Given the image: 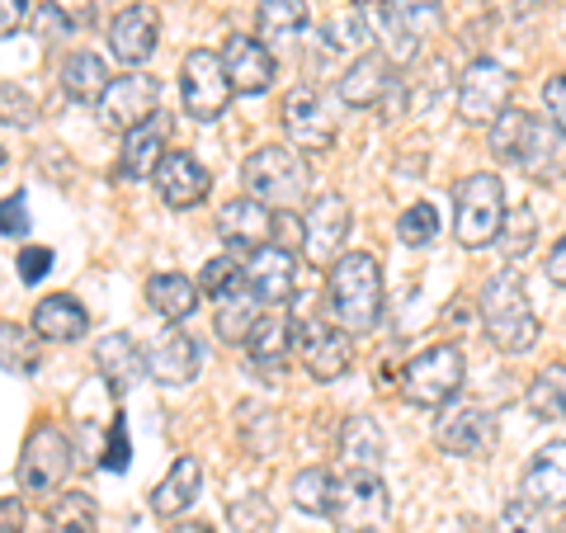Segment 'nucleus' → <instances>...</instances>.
I'll list each match as a JSON object with an SVG mask.
<instances>
[{
	"instance_id": "nucleus-1",
	"label": "nucleus",
	"mask_w": 566,
	"mask_h": 533,
	"mask_svg": "<svg viewBox=\"0 0 566 533\" xmlns=\"http://www.w3.org/2000/svg\"><path fill=\"white\" fill-rule=\"evenodd\" d=\"M331 316L345 331H374L382 316V270L368 251H349L331 264L326 274Z\"/></svg>"
},
{
	"instance_id": "nucleus-2",
	"label": "nucleus",
	"mask_w": 566,
	"mask_h": 533,
	"mask_svg": "<svg viewBox=\"0 0 566 533\" xmlns=\"http://www.w3.org/2000/svg\"><path fill=\"white\" fill-rule=\"evenodd\" d=\"M482 326L491 335L495 349L505 354H528L538 345V316H534V302H528L524 283L515 270H501L486 293H482Z\"/></svg>"
},
{
	"instance_id": "nucleus-3",
	"label": "nucleus",
	"mask_w": 566,
	"mask_h": 533,
	"mask_svg": "<svg viewBox=\"0 0 566 533\" xmlns=\"http://www.w3.org/2000/svg\"><path fill=\"white\" fill-rule=\"evenodd\" d=\"M453 232L468 251H482V245L501 241V232H505V185H501V175L476 170V175H463V180L453 185Z\"/></svg>"
},
{
	"instance_id": "nucleus-4",
	"label": "nucleus",
	"mask_w": 566,
	"mask_h": 533,
	"mask_svg": "<svg viewBox=\"0 0 566 533\" xmlns=\"http://www.w3.org/2000/svg\"><path fill=\"white\" fill-rule=\"evenodd\" d=\"M463 383H468V359L458 345H430L401 368V397L411 406H424V411L449 406L463 393Z\"/></svg>"
},
{
	"instance_id": "nucleus-5",
	"label": "nucleus",
	"mask_w": 566,
	"mask_h": 533,
	"mask_svg": "<svg viewBox=\"0 0 566 533\" xmlns=\"http://www.w3.org/2000/svg\"><path fill=\"white\" fill-rule=\"evenodd\" d=\"M241 185L260 203L289 208V203H297L307 194V161L293 147H260V151L245 156Z\"/></svg>"
},
{
	"instance_id": "nucleus-6",
	"label": "nucleus",
	"mask_w": 566,
	"mask_h": 533,
	"mask_svg": "<svg viewBox=\"0 0 566 533\" xmlns=\"http://www.w3.org/2000/svg\"><path fill=\"white\" fill-rule=\"evenodd\" d=\"M180 95H185V114L189 118L212 123V118L227 114L237 85H232V76H227V62L218 58V52L193 48L185 58V71H180Z\"/></svg>"
},
{
	"instance_id": "nucleus-7",
	"label": "nucleus",
	"mask_w": 566,
	"mask_h": 533,
	"mask_svg": "<svg viewBox=\"0 0 566 533\" xmlns=\"http://www.w3.org/2000/svg\"><path fill=\"white\" fill-rule=\"evenodd\" d=\"M510 95H515V76L501 62L476 58L458 81V118L472 123V128H491L510 109Z\"/></svg>"
},
{
	"instance_id": "nucleus-8",
	"label": "nucleus",
	"mask_w": 566,
	"mask_h": 533,
	"mask_svg": "<svg viewBox=\"0 0 566 533\" xmlns=\"http://www.w3.org/2000/svg\"><path fill=\"white\" fill-rule=\"evenodd\" d=\"M71 472V439L52 420H39L20 449V487L33 495H48L66 482Z\"/></svg>"
},
{
	"instance_id": "nucleus-9",
	"label": "nucleus",
	"mask_w": 566,
	"mask_h": 533,
	"mask_svg": "<svg viewBox=\"0 0 566 533\" xmlns=\"http://www.w3.org/2000/svg\"><path fill=\"white\" fill-rule=\"evenodd\" d=\"M387 514H392V501H387V487L378 472H349L335 482V501H331V520L345 533H368L378 529Z\"/></svg>"
},
{
	"instance_id": "nucleus-10",
	"label": "nucleus",
	"mask_w": 566,
	"mask_h": 533,
	"mask_svg": "<svg viewBox=\"0 0 566 533\" xmlns=\"http://www.w3.org/2000/svg\"><path fill=\"white\" fill-rule=\"evenodd\" d=\"M156 104H161V85L147 71H128V76H114L109 91L99 100V118L104 128H118V133H137L156 118Z\"/></svg>"
},
{
	"instance_id": "nucleus-11",
	"label": "nucleus",
	"mask_w": 566,
	"mask_h": 533,
	"mask_svg": "<svg viewBox=\"0 0 566 533\" xmlns=\"http://www.w3.org/2000/svg\"><path fill=\"white\" fill-rule=\"evenodd\" d=\"M349 237V203L340 194H316L303 212V255L312 264H335Z\"/></svg>"
},
{
	"instance_id": "nucleus-12",
	"label": "nucleus",
	"mask_w": 566,
	"mask_h": 533,
	"mask_svg": "<svg viewBox=\"0 0 566 533\" xmlns=\"http://www.w3.org/2000/svg\"><path fill=\"white\" fill-rule=\"evenodd\" d=\"M297 354H303V364L316 383H335L345 378L349 364H354V345L345 326H331V322H297Z\"/></svg>"
},
{
	"instance_id": "nucleus-13",
	"label": "nucleus",
	"mask_w": 566,
	"mask_h": 533,
	"mask_svg": "<svg viewBox=\"0 0 566 533\" xmlns=\"http://www.w3.org/2000/svg\"><path fill=\"white\" fill-rule=\"evenodd\" d=\"M378 10H382V29H387V39H392L397 62H411L420 39H430V33L444 24L439 0H378Z\"/></svg>"
},
{
	"instance_id": "nucleus-14",
	"label": "nucleus",
	"mask_w": 566,
	"mask_h": 533,
	"mask_svg": "<svg viewBox=\"0 0 566 533\" xmlns=\"http://www.w3.org/2000/svg\"><path fill=\"white\" fill-rule=\"evenodd\" d=\"M515 166L538 185H557L566 175V133L557 123H543V118H528L524 133H520V147H515Z\"/></svg>"
},
{
	"instance_id": "nucleus-15",
	"label": "nucleus",
	"mask_w": 566,
	"mask_h": 533,
	"mask_svg": "<svg viewBox=\"0 0 566 533\" xmlns=\"http://www.w3.org/2000/svg\"><path fill=\"white\" fill-rule=\"evenodd\" d=\"M218 237L227 245H237V251H264L270 245V237H279V218L270 212V203L251 199V194H241V199L222 203L218 212Z\"/></svg>"
},
{
	"instance_id": "nucleus-16",
	"label": "nucleus",
	"mask_w": 566,
	"mask_h": 533,
	"mask_svg": "<svg viewBox=\"0 0 566 533\" xmlns=\"http://www.w3.org/2000/svg\"><path fill=\"white\" fill-rule=\"evenodd\" d=\"M161 43V14H156L147 0H137V6L118 10V20L109 24V52L123 62V66H142Z\"/></svg>"
},
{
	"instance_id": "nucleus-17",
	"label": "nucleus",
	"mask_w": 566,
	"mask_h": 533,
	"mask_svg": "<svg viewBox=\"0 0 566 533\" xmlns=\"http://www.w3.org/2000/svg\"><path fill=\"white\" fill-rule=\"evenodd\" d=\"M199 364H203V349L185 331H161L147 345V373H151V383H161V387H189L199 378Z\"/></svg>"
},
{
	"instance_id": "nucleus-18",
	"label": "nucleus",
	"mask_w": 566,
	"mask_h": 533,
	"mask_svg": "<svg viewBox=\"0 0 566 533\" xmlns=\"http://www.w3.org/2000/svg\"><path fill=\"white\" fill-rule=\"evenodd\" d=\"M283 133H289V142L297 151H326L335 142V128H331L322 95L307 91V85H297V91L283 100Z\"/></svg>"
},
{
	"instance_id": "nucleus-19",
	"label": "nucleus",
	"mask_w": 566,
	"mask_h": 533,
	"mask_svg": "<svg viewBox=\"0 0 566 533\" xmlns=\"http://www.w3.org/2000/svg\"><path fill=\"white\" fill-rule=\"evenodd\" d=\"M156 189H161L166 208H193L208 199L212 175L203 170V161L193 151H166L161 170H156Z\"/></svg>"
},
{
	"instance_id": "nucleus-20",
	"label": "nucleus",
	"mask_w": 566,
	"mask_h": 533,
	"mask_svg": "<svg viewBox=\"0 0 566 533\" xmlns=\"http://www.w3.org/2000/svg\"><path fill=\"white\" fill-rule=\"evenodd\" d=\"M222 62H227V76H232V85L241 95H264L274 85V52L260 39H245V33L227 39Z\"/></svg>"
},
{
	"instance_id": "nucleus-21",
	"label": "nucleus",
	"mask_w": 566,
	"mask_h": 533,
	"mask_svg": "<svg viewBox=\"0 0 566 533\" xmlns=\"http://www.w3.org/2000/svg\"><path fill=\"white\" fill-rule=\"evenodd\" d=\"M491 435H495V425L482 406H453V411L434 425V443L444 453H458V458L491 449Z\"/></svg>"
},
{
	"instance_id": "nucleus-22",
	"label": "nucleus",
	"mask_w": 566,
	"mask_h": 533,
	"mask_svg": "<svg viewBox=\"0 0 566 533\" xmlns=\"http://www.w3.org/2000/svg\"><path fill=\"white\" fill-rule=\"evenodd\" d=\"M293 251L289 245H264V251L251 255V264H245V283H251V293L260 302H270V307H279V302L293 297Z\"/></svg>"
},
{
	"instance_id": "nucleus-23",
	"label": "nucleus",
	"mask_w": 566,
	"mask_h": 533,
	"mask_svg": "<svg viewBox=\"0 0 566 533\" xmlns=\"http://www.w3.org/2000/svg\"><path fill=\"white\" fill-rule=\"evenodd\" d=\"M95 368H99V378L109 383V393H128L142 373H147V354L133 345V335L114 331L95 345Z\"/></svg>"
},
{
	"instance_id": "nucleus-24",
	"label": "nucleus",
	"mask_w": 566,
	"mask_h": 533,
	"mask_svg": "<svg viewBox=\"0 0 566 533\" xmlns=\"http://www.w3.org/2000/svg\"><path fill=\"white\" fill-rule=\"evenodd\" d=\"M524 501L534 505H566V439L534 453L524 472Z\"/></svg>"
},
{
	"instance_id": "nucleus-25",
	"label": "nucleus",
	"mask_w": 566,
	"mask_h": 533,
	"mask_svg": "<svg viewBox=\"0 0 566 533\" xmlns=\"http://www.w3.org/2000/svg\"><path fill=\"white\" fill-rule=\"evenodd\" d=\"M33 331H39L43 341H52V345H71V341H81V335L91 331V316H85V307L71 293H52V297H43L39 307H33Z\"/></svg>"
},
{
	"instance_id": "nucleus-26",
	"label": "nucleus",
	"mask_w": 566,
	"mask_h": 533,
	"mask_svg": "<svg viewBox=\"0 0 566 533\" xmlns=\"http://www.w3.org/2000/svg\"><path fill=\"white\" fill-rule=\"evenodd\" d=\"M387 95H392V66H387V58L364 52V58L345 71L340 100L349 104V109H374V104L387 100Z\"/></svg>"
},
{
	"instance_id": "nucleus-27",
	"label": "nucleus",
	"mask_w": 566,
	"mask_h": 533,
	"mask_svg": "<svg viewBox=\"0 0 566 533\" xmlns=\"http://www.w3.org/2000/svg\"><path fill=\"white\" fill-rule=\"evenodd\" d=\"M199 491H203V463L199 458H175L166 482L151 491V510L175 520V514H185L193 501H199Z\"/></svg>"
},
{
	"instance_id": "nucleus-28",
	"label": "nucleus",
	"mask_w": 566,
	"mask_h": 533,
	"mask_svg": "<svg viewBox=\"0 0 566 533\" xmlns=\"http://www.w3.org/2000/svg\"><path fill=\"white\" fill-rule=\"evenodd\" d=\"M255 29H260V43H264V48L293 43L297 33L307 29V6H303V0H260Z\"/></svg>"
},
{
	"instance_id": "nucleus-29",
	"label": "nucleus",
	"mask_w": 566,
	"mask_h": 533,
	"mask_svg": "<svg viewBox=\"0 0 566 533\" xmlns=\"http://www.w3.org/2000/svg\"><path fill=\"white\" fill-rule=\"evenodd\" d=\"M199 283L193 279H185V274H175V270H166V274H151V283H147V302H151V312H161L166 322H185V316L199 307Z\"/></svg>"
},
{
	"instance_id": "nucleus-30",
	"label": "nucleus",
	"mask_w": 566,
	"mask_h": 533,
	"mask_svg": "<svg viewBox=\"0 0 566 533\" xmlns=\"http://www.w3.org/2000/svg\"><path fill=\"white\" fill-rule=\"evenodd\" d=\"M340 458L349 463V472H378V463H382V430H378V420L349 416L345 430H340Z\"/></svg>"
},
{
	"instance_id": "nucleus-31",
	"label": "nucleus",
	"mask_w": 566,
	"mask_h": 533,
	"mask_svg": "<svg viewBox=\"0 0 566 533\" xmlns=\"http://www.w3.org/2000/svg\"><path fill=\"white\" fill-rule=\"evenodd\" d=\"M109 71H104V58L99 52H76V58H66L62 66V91L81 104H99L104 91H109Z\"/></svg>"
},
{
	"instance_id": "nucleus-32",
	"label": "nucleus",
	"mask_w": 566,
	"mask_h": 533,
	"mask_svg": "<svg viewBox=\"0 0 566 533\" xmlns=\"http://www.w3.org/2000/svg\"><path fill=\"white\" fill-rule=\"evenodd\" d=\"M161 161H166V133L156 123L128 133V142H123V175L128 180H156Z\"/></svg>"
},
{
	"instance_id": "nucleus-33",
	"label": "nucleus",
	"mask_w": 566,
	"mask_h": 533,
	"mask_svg": "<svg viewBox=\"0 0 566 533\" xmlns=\"http://www.w3.org/2000/svg\"><path fill=\"white\" fill-rule=\"evenodd\" d=\"M289 345H297V326H289L283 316H270V322H260L255 335L245 341V354H251L260 368H289Z\"/></svg>"
},
{
	"instance_id": "nucleus-34",
	"label": "nucleus",
	"mask_w": 566,
	"mask_h": 533,
	"mask_svg": "<svg viewBox=\"0 0 566 533\" xmlns=\"http://www.w3.org/2000/svg\"><path fill=\"white\" fill-rule=\"evenodd\" d=\"M255 293L245 289V293H237V297H227V302H218V335L227 345H245L255 335V326H260V312H255Z\"/></svg>"
},
{
	"instance_id": "nucleus-35",
	"label": "nucleus",
	"mask_w": 566,
	"mask_h": 533,
	"mask_svg": "<svg viewBox=\"0 0 566 533\" xmlns=\"http://www.w3.org/2000/svg\"><path fill=\"white\" fill-rule=\"evenodd\" d=\"M528 411L538 420H566V364L543 368L534 383H528Z\"/></svg>"
},
{
	"instance_id": "nucleus-36",
	"label": "nucleus",
	"mask_w": 566,
	"mask_h": 533,
	"mask_svg": "<svg viewBox=\"0 0 566 533\" xmlns=\"http://www.w3.org/2000/svg\"><path fill=\"white\" fill-rule=\"evenodd\" d=\"M95 501L85 491H62L48 505V533H95Z\"/></svg>"
},
{
	"instance_id": "nucleus-37",
	"label": "nucleus",
	"mask_w": 566,
	"mask_h": 533,
	"mask_svg": "<svg viewBox=\"0 0 566 533\" xmlns=\"http://www.w3.org/2000/svg\"><path fill=\"white\" fill-rule=\"evenodd\" d=\"M335 501V477L326 468H303L293 477V505L307 514H331Z\"/></svg>"
},
{
	"instance_id": "nucleus-38",
	"label": "nucleus",
	"mask_w": 566,
	"mask_h": 533,
	"mask_svg": "<svg viewBox=\"0 0 566 533\" xmlns=\"http://www.w3.org/2000/svg\"><path fill=\"white\" fill-rule=\"evenodd\" d=\"M326 39L335 52H354L368 43V0H349V6L326 24Z\"/></svg>"
},
{
	"instance_id": "nucleus-39",
	"label": "nucleus",
	"mask_w": 566,
	"mask_h": 533,
	"mask_svg": "<svg viewBox=\"0 0 566 533\" xmlns=\"http://www.w3.org/2000/svg\"><path fill=\"white\" fill-rule=\"evenodd\" d=\"M199 289L208 293V297H218V302H227V297H237V293H245L251 283H245V270L237 260H227V255H218V260H208L203 264V274H199Z\"/></svg>"
},
{
	"instance_id": "nucleus-40",
	"label": "nucleus",
	"mask_w": 566,
	"mask_h": 533,
	"mask_svg": "<svg viewBox=\"0 0 566 533\" xmlns=\"http://www.w3.org/2000/svg\"><path fill=\"white\" fill-rule=\"evenodd\" d=\"M439 237V208L434 203H411L397 218V241L401 245H430Z\"/></svg>"
},
{
	"instance_id": "nucleus-41",
	"label": "nucleus",
	"mask_w": 566,
	"mask_h": 533,
	"mask_svg": "<svg viewBox=\"0 0 566 533\" xmlns=\"http://www.w3.org/2000/svg\"><path fill=\"white\" fill-rule=\"evenodd\" d=\"M227 520H232L237 533H274V505L264 495H241L227 510Z\"/></svg>"
},
{
	"instance_id": "nucleus-42",
	"label": "nucleus",
	"mask_w": 566,
	"mask_h": 533,
	"mask_svg": "<svg viewBox=\"0 0 566 533\" xmlns=\"http://www.w3.org/2000/svg\"><path fill=\"white\" fill-rule=\"evenodd\" d=\"M534 227H538L534 208H510L505 232H501V245H505V255H510V260H520L528 245H534Z\"/></svg>"
},
{
	"instance_id": "nucleus-43",
	"label": "nucleus",
	"mask_w": 566,
	"mask_h": 533,
	"mask_svg": "<svg viewBox=\"0 0 566 533\" xmlns=\"http://www.w3.org/2000/svg\"><path fill=\"white\" fill-rule=\"evenodd\" d=\"M524 123H528V114H524V109H505L501 118L491 123V151L501 156V161H515V147H520Z\"/></svg>"
},
{
	"instance_id": "nucleus-44",
	"label": "nucleus",
	"mask_w": 566,
	"mask_h": 533,
	"mask_svg": "<svg viewBox=\"0 0 566 533\" xmlns=\"http://www.w3.org/2000/svg\"><path fill=\"white\" fill-rule=\"evenodd\" d=\"M501 533H547L543 505H534V501H515V505L501 514Z\"/></svg>"
},
{
	"instance_id": "nucleus-45",
	"label": "nucleus",
	"mask_w": 566,
	"mask_h": 533,
	"mask_svg": "<svg viewBox=\"0 0 566 533\" xmlns=\"http://www.w3.org/2000/svg\"><path fill=\"white\" fill-rule=\"evenodd\" d=\"M48 270H52V251H48V245H24V251H20V279L39 283Z\"/></svg>"
},
{
	"instance_id": "nucleus-46",
	"label": "nucleus",
	"mask_w": 566,
	"mask_h": 533,
	"mask_svg": "<svg viewBox=\"0 0 566 533\" xmlns=\"http://www.w3.org/2000/svg\"><path fill=\"white\" fill-rule=\"evenodd\" d=\"M543 104H547V123H557L566 133V76H553L543 85Z\"/></svg>"
},
{
	"instance_id": "nucleus-47",
	"label": "nucleus",
	"mask_w": 566,
	"mask_h": 533,
	"mask_svg": "<svg viewBox=\"0 0 566 533\" xmlns=\"http://www.w3.org/2000/svg\"><path fill=\"white\" fill-rule=\"evenodd\" d=\"M6 237H29L24 194H6Z\"/></svg>"
},
{
	"instance_id": "nucleus-48",
	"label": "nucleus",
	"mask_w": 566,
	"mask_h": 533,
	"mask_svg": "<svg viewBox=\"0 0 566 533\" xmlns=\"http://www.w3.org/2000/svg\"><path fill=\"white\" fill-rule=\"evenodd\" d=\"M547 279H553L557 289H566V237L553 245V251H547Z\"/></svg>"
},
{
	"instance_id": "nucleus-49",
	"label": "nucleus",
	"mask_w": 566,
	"mask_h": 533,
	"mask_svg": "<svg viewBox=\"0 0 566 533\" xmlns=\"http://www.w3.org/2000/svg\"><path fill=\"white\" fill-rule=\"evenodd\" d=\"M128 463V443H123V420H114V439H109V458H104V468H123Z\"/></svg>"
},
{
	"instance_id": "nucleus-50",
	"label": "nucleus",
	"mask_w": 566,
	"mask_h": 533,
	"mask_svg": "<svg viewBox=\"0 0 566 533\" xmlns=\"http://www.w3.org/2000/svg\"><path fill=\"white\" fill-rule=\"evenodd\" d=\"M29 10V0H6V10H0V33H14Z\"/></svg>"
},
{
	"instance_id": "nucleus-51",
	"label": "nucleus",
	"mask_w": 566,
	"mask_h": 533,
	"mask_svg": "<svg viewBox=\"0 0 566 533\" xmlns=\"http://www.w3.org/2000/svg\"><path fill=\"white\" fill-rule=\"evenodd\" d=\"M20 529H24V510L14 495H6V533H20Z\"/></svg>"
},
{
	"instance_id": "nucleus-52",
	"label": "nucleus",
	"mask_w": 566,
	"mask_h": 533,
	"mask_svg": "<svg viewBox=\"0 0 566 533\" xmlns=\"http://www.w3.org/2000/svg\"><path fill=\"white\" fill-rule=\"evenodd\" d=\"M170 533H218V529H212V524H203V520H180V524H175Z\"/></svg>"
},
{
	"instance_id": "nucleus-53",
	"label": "nucleus",
	"mask_w": 566,
	"mask_h": 533,
	"mask_svg": "<svg viewBox=\"0 0 566 533\" xmlns=\"http://www.w3.org/2000/svg\"><path fill=\"white\" fill-rule=\"evenodd\" d=\"M557 533H566V524H562V529H557Z\"/></svg>"
}]
</instances>
